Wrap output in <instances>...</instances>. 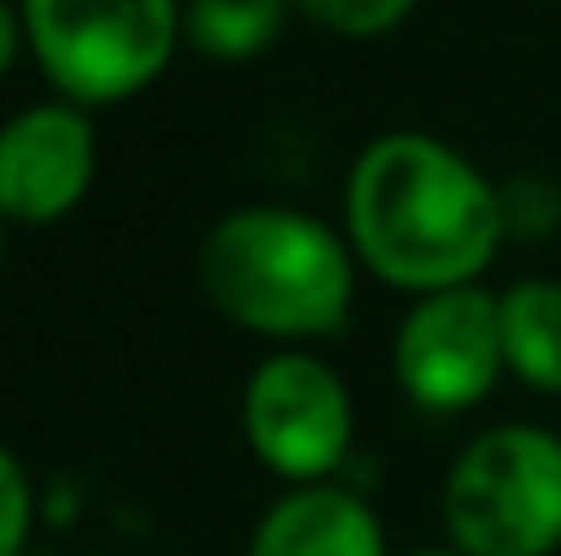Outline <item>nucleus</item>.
Masks as SVG:
<instances>
[{
    "label": "nucleus",
    "instance_id": "obj_1",
    "mask_svg": "<svg viewBox=\"0 0 561 556\" xmlns=\"http://www.w3.org/2000/svg\"><path fill=\"white\" fill-rule=\"evenodd\" d=\"M344 235L355 262L392 290H463L507 240L502 191L442 137L387 132L350 170Z\"/></svg>",
    "mask_w": 561,
    "mask_h": 556
},
{
    "label": "nucleus",
    "instance_id": "obj_2",
    "mask_svg": "<svg viewBox=\"0 0 561 556\" xmlns=\"http://www.w3.org/2000/svg\"><path fill=\"white\" fill-rule=\"evenodd\" d=\"M218 317L262 339H328L355 306V251L300 207H234L196 257Z\"/></svg>",
    "mask_w": 561,
    "mask_h": 556
},
{
    "label": "nucleus",
    "instance_id": "obj_3",
    "mask_svg": "<svg viewBox=\"0 0 561 556\" xmlns=\"http://www.w3.org/2000/svg\"><path fill=\"white\" fill-rule=\"evenodd\" d=\"M442 519L463 556L561 552V436L546 425L480 431L447 475Z\"/></svg>",
    "mask_w": 561,
    "mask_h": 556
},
{
    "label": "nucleus",
    "instance_id": "obj_4",
    "mask_svg": "<svg viewBox=\"0 0 561 556\" xmlns=\"http://www.w3.org/2000/svg\"><path fill=\"white\" fill-rule=\"evenodd\" d=\"M16 11L44 77L82 110L142 93L186 33L181 0H22Z\"/></svg>",
    "mask_w": 561,
    "mask_h": 556
},
{
    "label": "nucleus",
    "instance_id": "obj_5",
    "mask_svg": "<svg viewBox=\"0 0 561 556\" xmlns=\"http://www.w3.org/2000/svg\"><path fill=\"white\" fill-rule=\"evenodd\" d=\"M240 420L251 453L289 486H322L355 442V404L344 376L306 350H278L251 371Z\"/></svg>",
    "mask_w": 561,
    "mask_h": 556
},
{
    "label": "nucleus",
    "instance_id": "obj_6",
    "mask_svg": "<svg viewBox=\"0 0 561 556\" xmlns=\"http://www.w3.org/2000/svg\"><path fill=\"white\" fill-rule=\"evenodd\" d=\"M392 371L420 409L463 415L491 398L502 355V295L463 284L442 295H420L392 339Z\"/></svg>",
    "mask_w": 561,
    "mask_h": 556
},
{
    "label": "nucleus",
    "instance_id": "obj_7",
    "mask_svg": "<svg viewBox=\"0 0 561 556\" xmlns=\"http://www.w3.org/2000/svg\"><path fill=\"white\" fill-rule=\"evenodd\" d=\"M99 175V132L82 104H27L0 126V213L5 224L66 218Z\"/></svg>",
    "mask_w": 561,
    "mask_h": 556
},
{
    "label": "nucleus",
    "instance_id": "obj_8",
    "mask_svg": "<svg viewBox=\"0 0 561 556\" xmlns=\"http://www.w3.org/2000/svg\"><path fill=\"white\" fill-rule=\"evenodd\" d=\"M251 556H387L371 502L322 480L284 491L251 530Z\"/></svg>",
    "mask_w": 561,
    "mask_h": 556
},
{
    "label": "nucleus",
    "instance_id": "obj_9",
    "mask_svg": "<svg viewBox=\"0 0 561 556\" xmlns=\"http://www.w3.org/2000/svg\"><path fill=\"white\" fill-rule=\"evenodd\" d=\"M502 355L535 393H561V279H518L502 290Z\"/></svg>",
    "mask_w": 561,
    "mask_h": 556
},
{
    "label": "nucleus",
    "instance_id": "obj_10",
    "mask_svg": "<svg viewBox=\"0 0 561 556\" xmlns=\"http://www.w3.org/2000/svg\"><path fill=\"white\" fill-rule=\"evenodd\" d=\"M289 0H186V44L207 60H251L284 33Z\"/></svg>",
    "mask_w": 561,
    "mask_h": 556
},
{
    "label": "nucleus",
    "instance_id": "obj_11",
    "mask_svg": "<svg viewBox=\"0 0 561 556\" xmlns=\"http://www.w3.org/2000/svg\"><path fill=\"white\" fill-rule=\"evenodd\" d=\"M300 5L311 22H322L328 33H344V38H376V33H392L414 0H289Z\"/></svg>",
    "mask_w": 561,
    "mask_h": 556
},
{
    "label": "nucleus",
    "instance_id": "obj_12",
    "mask_svg": "<svg viewBox=\"0 0 561 556\" xmlns=\"http://www.w3.org/2000/svg\"><path fill=\"white\" fill-rule=\"evenodd\" d=\"M502 191V224L507 235H551L561 218V191L546 175H518L496 185Z\"/></svg>",
    "mask_w": 561,
    "mask_h": 556
},
{
    "label": "nucleus",
    "instance_id": "obj_13",
    "mask_svg": "<svg viewBox=\"0 0 561 556\" xmlns=\"http://www.w3.org/2000/svg\"><path fill=\"white\" fill-rule=\"evenodd\" d=\"M27 530H33V486L22 458L0 447V556L27 552Z\"/></svg>",
    "mask_w": 561,
    "mask_h": 556
},
{
    "label": "nucleus",
    "instance_id": "obj_14",
    "mask_svg": "<svg viewBox=\"0 0 561 556\" xmlns=\"http://www.w3.org/2000/svg\"><path fill=\"white\" fill-rule=\"evenodd\" d=\"M22 11H11L5 0H0V77L11 71V60H16V49H22Z\"/></svg>",
    "mask_w": 561,
    "mask_h": 556
},
{
    "label": "nucleus",
    "instance_id": "obj_15",
    "mask_svg": "<svg viewBox=\"0 0 561 556\" xmlns=\"http://www.w3.org/2000/svg\"><path fill=\"white\" fill-rule=\"evenodd\" d=\"M409 556H463V552H453V546H425V552H409Z\"/></svg>",
    "mask_w": 561,
    "mask_h": 556
},
{
    "label": "nucleus",
    "instance_id": "obj_16",
    "mask_svg": "<svg viewBox=\"0 0 561 556\" xmlns=\"http://www.w3.org/2000/svg\"><path fill=\"white\" fill-rule=\"evenodd\" d=\"M5 229H11V224H5V213H0V268H5Z\"/></svg>",
    "mask_w": 561,
    "mask_h": 556
}]
</instances>
